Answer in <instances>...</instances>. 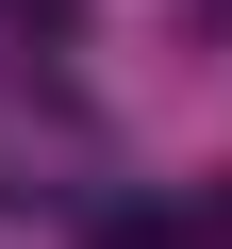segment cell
Returning <instances> with one entry per match:
<instances>
[{
    "label": "cell",
    "instance_id": "cell-1",
    "mask_svg": "<svg viewBox=\"0 0 232 249\" xmlns=\"http://www.w3.org/2000/svg\"><path fill=\"white\" fill-rule=\"evenodd\" d=\"M182 249H232V183H215V199H199V216H182Z\"/></svg>",
    "mask_w": 232,
    "mask_h": 249
}]
</instances>
